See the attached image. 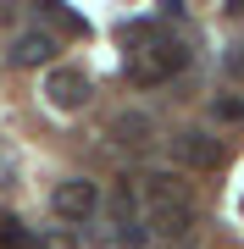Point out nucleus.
I'll return each mask as SVG.
<instances>
[{
  "label": "nucleus",
  "mask_w": 244,
  "mask_h": 249,
  "mask_svg": "<svg viewBox=\"0 0 244 249\" xmlns=\"http://www.w3.org/2000/svg\"><path fill=\"white\" fill-rule=\"evenodd\" d=\"M194 227V194L178 172H155L145 178V232L155 238H183Z\"/></svg>",
  "instance_id": "obj_1"
},
{
  "label": "nucleus",
  "mask_w": 244,
  "mask_h": 249,
  "mask_svg": "<svg viewBox=\"0 0 244 249\" xmlns=\"http://www.w3.org/2000/svg\"><path fill=\"white\" fill-rule=\"evenodd\" d=\"M183 67H189V50H183L178 39H139V45L128 50V78H133L139 89L178 78Z\"/></svg>",
  "instance_id": "obj_2"
},
{
  "label": "nucleus",
  "mask_w": 244,
  "mask_h": 249,
  "mask_svg": "<svg viewBox=\"0 0 244 249\" xmlns=\"http://www.w3.org/2000/svg\"><path fill=\"white\" fill-rule=\"evenodd\" d=\"M89 94H94V83L83 78L78 67H50V78H45V100L56 111H83L89 106Z\"/></svg>",
  "instance_id": "obj_3"
},
{
  "label": "nucleus",
  "mask_w": 244,
  "mask_h": 249,
  "mask_svg": "<svg viewBox=\"0 0 244 249\" xmlns=\"http://www.w3.org/2000/svg\"><path fill=\"white\" fill-rule=\"evenodd\" d=\"M50 205H56V216H67V222H83V216L100 211V188L89 178H67V183H56Z\"/></svg>",
  "instance_id": "obj_4"
},
{
  "label": "nucleus",
  "mask_w": 244,
  "mask_h": 249,
  "mask_svg": "<svg viewBox=\"0 0 244 249\" xmlns=\"http://www.w3.org/2000/svg\"><path fill=\"white\" fill-rule=\"evenodd\" d=\"M172 155H178L183 166H194V172L222 166V144L211 139V133H178V139H172Z\"/></svg>",
  "instance_id": "obj_5"
},
{
  "label": "nucleus",
  "mask_w": 244,
  "mask_h": 249,
  "mask_svg": "<svg viewBox=\"0 0 244 249\" xmlns=\"http://www.w3.org/2000/svg\"><path fill=\"white\" fill-rule=\"evenodd\" d=\"M11 61L17 67H50L56 61V39L45 34V28H28V34L11 39Z\"/></svg>",
  "instance_id": "obj_6"
},
{
  "label": "nucleus",
  "mask_w": 244,
  "mask_h": 249,
  "mask_svg": "<svg viewBox=\"0 0 244 249\" xmlns=\"http://www.w3.org/2000/svg\"><path fill=\"white\" fill-rule=\"evenodd\" d=\"M111 139H117L122 150H139V144L150 139V116H139V111H122L117 122H111Z\"/></svg>",
  "instance_id": "obj_7"
},
{
  "label": "nucleus",
  "mask_w": 244,
  "mask_h": 249,
  "mask_svg": "<svg viewBox=\"0 0 244 249\" xmlns=\"http://www.w3.org/2000/svg\"><path fill=\"white\" fill-rule=\"evenodd\" d=\"M0 249H39V238L17 222V216H6V211H0Z\"/></svg>",
  "instance_id": "obj_8"
},
{
  "label": "nucleus",
  "mask_w": 244,
  "mask_h": 249,
  "mask_svg": "<svg viewBox=\"0 0 244 249\" xmlns=\"http://www.w3.org/2000/svg\"><path fill=\"white\" fill-rule=\"evenodd\" d=\"M45 249H78V244H73V232H50V238H45Z\"/></svg>",
  "instance_id": "obj_9"
}]
</instances>
